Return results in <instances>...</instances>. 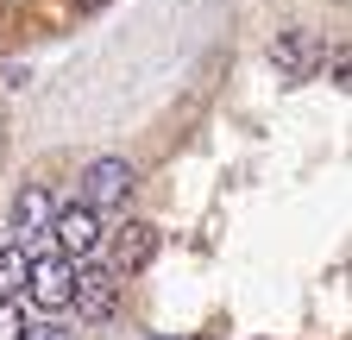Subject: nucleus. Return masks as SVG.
Masks as SVG:
<instances>
[{
    "mask_svg": "<svg viewBox=\"0 0 352 340\" xmlns=\"http://www.w3.org/2000/svg\"><path fill=\"white\" fill-rule=\"evenodd\" d=\"M126 195H132V164L126 158H95L88 164V177H82V208H126Z\"/></svg>",
    "mask_w": 352,
    "mask_h": 340,
    "instance_id": "1",
    "label": "nucleus"
},
{
    "mask_svg": "<svg viewBox=\"0 0 352 340\" xmlns=\"http://www.w3.org/2000/svg\"><path fill=\"white\" fill-rule=\"evenodd\" d=\"M51 233H57V259H82V252H95L101 246V221H95V208H82V202H69V208H51Z\"/></svg>",
    "mask_w": 352,
    "mask_h": 340,
    "instance_id": "2",
    "label": "nucleus"
},
{
    "mask_svg": "<svg viewBox=\"0 0 352 340\" xmlns=\"http://www.w3.org/2000/svg\"><path fill=\"white\" fill-rule=\"evenodd\" d=\"M25 277H32V303H38V309H69V290H76V265H69V259L44 252V259L25 265Z\"/></svg>",
    "mask_w": 352,
    "mask_h": 340,
    "instance_id": "3",
    "label": "nucleus"
},
{
    "mask_svg": "<svg viewBox=\"0 0 352 340\" xmlns=\"http://www.w3.org/2000/svg\"><path fill=\"white\" fill-rule=\"evenodd\" d=\"M69 303H76V315H113V303H120V277H113L107 265H76Z\"/></svg>",
    "mask_w": 352,
    "mask_h": 340,
    "instance_id": "4",
    "label": "nucleus"
},
{
    "mask_svg": "<svg viewBox=\"0 0 352 340\" xmlns=\"http://www.w3.org/2000/svg\"><path fill=\"white\" fill-rule=\"evenodd\" d=\"M151 252H157V227L151 221H126L120 233H113V277H126V271H145L151 265Z\"/></svg>",
    "mask_w": 352,
    "mask_h": 340,
    "instance_id": "5",
    "label": "nucleus"
},
{
    "mask_svg": "<svg viewBox=\"0 0 352 340\" xmlns=\"http://www.w3.org/2000/svg\"><path fill=\"white\" fill-rule=\"evenodd\" d=\"M13 233H19V246H32L38 233H51V189L25 183V189L13 195Z\"/></svg>",
    "mask_w": 352,
    "mask_h": 340,
    "instance_id": "6",
    "label": "nucleus"
},
{
    "mask_svg": "<svg viewBox=\"0 0 352 340\" xmlns=\"http://www.w3.org/2000/svg\"><path fill=\"white\" fill-rule=\"evenodd\" d=\"M308 57H315V45H308L302 32H283L277 45H271V63H277V76H308Z\"/></svg>",
    "mask_w": 352,
    "mask_h": 340,
    "instance_id": "7",
    "label": "nucleus"
},
{
    "mask_svg": "<svg viewBox=\"0 0 352 340\" xmlns=\"http://www.w3.org/2000/svg\"><path fill=\"white\" fill-rule=\"evenodd\" d=\"M25 265H32L25 246H0V296H7L13 284H25Z\"/></svg>",
    "mask_w": 352,
    "mask_h": 340,
    "instance_id": "8",
    "label": "nucleus"
},
{
    "mask_svg": "<svg viewBox=\"0 0 352 340\" xmlns=\"http://www.w3.org/2000/svg\"><path fill=\"white\" fill-rule=\"evenodd\" d=\"M0 340H25V315L13 303H0Z\"/></svg>",
    "mask_w": 352,
    "mask_h": 340,
    "instance_id": "9",
    "label": "nucleus"
},
{
    "mask_svg": "<svg viewBox=\"0 0 352 340\" xmlns=\"http://www.w3.org/2000/svg\"><path fill=\"white\" fill-rule=\"evenodd\" d=\"M25 340H76V328H63V321H38V328H25Z\"/></svg>",
    "mask_w": 352,
    "mask_h": 340,
    "instance_id": "10",
    "label": "nucleus"
},
{
    "mask_svg": "<svg viewBox=\"0 0 352 340\" xmlns=\"http://www.w3.org/2000/svg\"><path fill=\"white\" fill-rule=\"evenodd\" d=\"M107 7V0H76V13H101Z\"/></svg>",
    "mask_w": 352,
    "mask_h": 340,
    "instance_id": "11",
    "label": "nucleus"
},
{
    "mask_svg": "<svg viewBox=\"0 0 352 340\" xmlns=\"http://www.w3.org/2000/svg\"><path fill=\"white\" fill-rule=\"evenodd\" d=\"M151 340H170V334H151Z\"/></svg>",
    "mask_w": 352,
    "mask_h": 340,
    "instance_id": "12",
    "label": "nucleus"
},
{
    "mask_svg": "<svg viewBox=\"0 0 352 340\" xmlns=\"http://www.w3.org/2000/svg\"><path fill=\"white\" fill-rule=\"evenodd\" d=\"M201 340H208V334H201Z\"/></svg>",
    "mask_w": 352,
    "mask_h": 340,
    "instance_id": "13",
    "label": "nucleus"
}]
</instances>
